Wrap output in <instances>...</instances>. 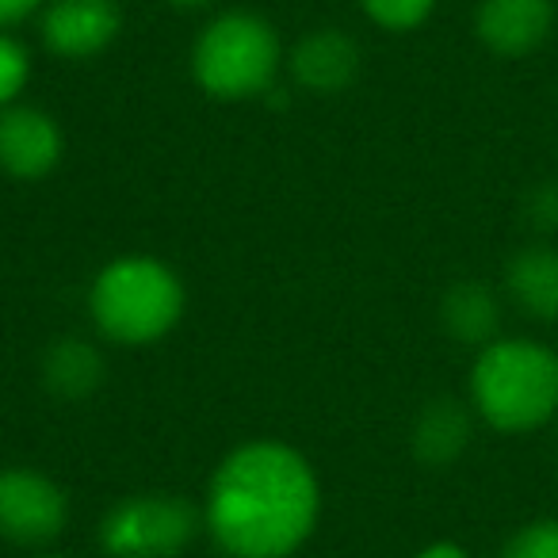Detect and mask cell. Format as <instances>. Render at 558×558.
<instances>
[{
    "instance_id": "1",
    "label": "cell",
    "mask_w": 558,
    "mask_h": 558,
    "mask_svg": "<svg viewBox=\"0 0 558 558\" xmlns=\"http://www.w3.org/2000/svg\"><path fill=\"white\" fill-rule=\"evenodd\" d=\"M203 527L230 558H291L322 517V482L311 459L283 440H248L215 466Z\"/></svg>"
},
{
    "instance_id": "2",
    "label": "cell",
    "mask_w": 558,
    "mask_h": 558,
    "mask_svg": "<svg viewBox=\"0 0 558 558\" xmlns=\"http://www.w3.org/2000/svg\"><path fill=\"white\" fill-rule=\"evenodd\" d=\"M187 306L184 279L172 264L149 253L108 260L88 288V318L96 333L123 349L157 344L180 326Z\"/></svg>"
},
{
    "instance_id": "3",
    "label": "cell",
    "mask_w": 558,
    "mask_h": 558,
    "mask_svg": "<svg viewBox=\"0 0 558 558\" xmlns=\"http://www.w3.org/2000/svg\"><path fill=\"white\" fill-rule=\"evenodd\" d=\"M471 410L505 436L543 428L558 413V352L527 337H497L474 356Z\"/></svg>"
},
{
    "instance_id": "4",
    "label": "cell",
    "mask_w": 558,
    "mask_h": 558,
    "mask_svg": "<svg viewBox=\"0 0 558 558\" xmlns=\"http://www.w3.org/2000/svg\"><path fill=\"white\" fill-rule=\"evenodd\" d=\"M283 43L264 16L245 9L218 12L192 43V81L218 104L264 96L283 70Z\"/></svg>"
},
{
    "instance_id": "5",
    "label": "cell",
    "mask_w": 558,
    "mask_h": 558,
    "mask_svg": "<svg viewBox=\"0 0 558 558\" xmlns=\"http://www.w3.org/2000/svg\"><path fill=\"white\" fill-rule=\"evenodd\" d=\"M203 527V509L169 489H142L116 501L100 520L108 558H177Z\"/></svg>"
},
{
    "instance_id": "6",
    "label": "cell",
    "mask_w": 558,
    "mask_h": 558,
    "mask_svg": "<svg viewBox=\"0 0 558 558\" xmlns=\"http://www.w3.org/2000/svg\"><path fill=\"white\" fill-rule=\"evenodd\" d=\"M70 527V494L35 466H0V539L47 547Z\"/></svg>"
},
{
    "instance_id": "7",
    "label": "cell",
    "mask_w": 558,
    "mask_h": 558,
    "mask_svg": "<svg viewBox=\"0 0 558 558\" xmlns=\"http://www.w3.org/2000/svg\"><path fill=\"white\" fill-rule=\"evenodd\" d=\"M123 32L119 0H47L39 12L43 47L65 62H88L104 54Z\"/></svg>"
},
{
    "instance_id": "8",
    "label": "cell",
    "mask_w": 558,
    "mask_h": 558,
    "mask_svg": "<svg viewBox=\"0 0 558 558\" xmlns=\"http://www.w3.org/2000/svg\"><path fill=\"white\" fill-rule=\"evenodd\" d=\"M65 134L50 111L35 104L0 108V172L12 180H43L62 165Z\"/></svg>"
},
{
    "instance_id": "9",
    "label": "cell",
    "mask_w": 558,
    "mask_h": 558,
    "mask_svg": "<svg viewBox=\"0 0 558 558\" xmlns=\"http://www.w3.org/2000/svg\"><path fill=\"white\" fill-rule=\"evenodd\" d=\"M360 65H364L360 43L341 27H314L283 58L288 77L314 96H337L352 88V81L360 77Z\"/></svg>"
},
{
    "instance_id": "10",
    "label": "cell",
    "mask_w": 558,
    "mask_h": 558,
    "mask_svg": "<svg viewBox=\"0 0 558 558\" xmlns=\"http://www.w3.org/2000/svg\"><path fill=\"white\" fill-rule=\"evenodd\" d=\"M555 32V0H482L474 35L497 58H524Z\"/></svg>"
},
{
    "instance_id": "11",
    "label": "cell",
    "mask_w": 558,
    "mask_h": 558,
    "mask_svg": "<svg viewBox=\"0 0 558 558\" xmlns=\"http://www.w3.org/2000/svg\"><path fill=\"white\" fill-rule=\"evenodd\" d=\"M474 417H478V413L466 402H459V398L440 395V398H433V402H425L410 425L413 459H417L421 466H428V471H448V466H456L474 440Z\"/></svg>"
},
{
    "instance_id": "12",
    "label": "cell",
    "mask_w": 558,
    "mask_h": 558,
    "mask_svg": "<svg viewBox=\"0 0 558 558\" xmlns=\"http://www.w3.org/2000/svg\"><path fill=\"white\" fill-rule=\"evenodd\" d=\"M43 390L58 402H88L108 379L104 352L85 337H58L47 344L39 364Z\"/></svg>"
},
{
    "instance_id": "13",
    "label": "cell",
    "mask_w": 558,
    "mask_h": 558,
    "mask_svg": "<svg viewBox=\"0 0 558 558\" xmlns=\"http://www.w3.org/2000/svg\"><path fill=\"white\" fill-rule=\"evenodd\" d=\"M440 326L456 344L482 352L501 333V299L482 279H459L440 299Z\"/></svg>"
},
{
    "instance_id": "14",
    "label": "cell",
    "mask_w": 558,
    "mask_h": 558,
    "mask_svg": "<svg viewBox=\"0 0 558 558\" xmlns=\"http://www.w3.org/2000/svg\"><path fill=\"white\" fill-rule=\"evenodd\" d=\"M505 291L535 322H558V248L527 245L505 264Z\"/></svg>"
},
{
    "instance_id": "15",
    "label": "cell",
    "mask_w": 558,
    "mask_h": 558,
    "mask_svg": "<svg viewBox=\"0 0 558 558\" xmlns=\"http://www.w3.org/2000/svg\"><path fill=\"white\" fill-rule=\"evenodd\" d=\"M364 16L383 32H417L428 16L436 12V0H360Z\"/></svg>"
},
{
    "instance_id": "16",
    "label": "cell",
    "mask_w": 558,
    "mask_h": 558,
    "mask_svg": "<svg viewBox=\"0 0 558 558\" xmlns=\"http://www.w3.org/2000/svg\"><path fill=\"white\" fill-rule=\"evenodd\" d=\"M32 81V54L16 35L0 32V108H12Z\"/></svg>"
},
{
    "instance_id": "17",
    "label": "cell",
    "mask_w": 558,
    "mask_h": 558,
    "mask_svg": "<svg viewBox=\"0 0 558 558\" xmlns=\"http://www.w3.org/2000/svg\"><path fill=\"white\" fill-rule=\"evenodd\" d=\"M497 558H558V517H539L517 527Z\"/></svg>"
},
{
    "instance_id": "18",
    "label": "cell",
    "mask_w": 558,
    "mask_h": 558,
    "mask_svg": "<svg viewBox=\"0 0 558 558\" xmlns=\"http://www.w3.org/2000/svg\"><path fill=\"white\" fill-rule=\"evenodd\" d=\"M524 218L539 233H558V177L539 180L532 192L524 195Z\"/></svg>"
},
{
    "instance_id": "19",
    "label": "cell",
    "mask_w": 558,
    "mask_h": 558,
    "mask_svg": "<svg viewBox=\"0 0 558 558\" xmlns=\"http://www.w3.org/2000/svg\"><path fill=\"white\" fill-rule=\"evenodd\" d=\"M43 4H47V0H0V32H9V27L32 20L35 12H43Z\"/></svg>"
},
{
    "instance_id": "20",
    "label": "cell",
    "mask_w": 558,
    "mask_h": 558,
    "mask_svg": "<svg viewBox=\"0 0 558 558\" xmlns=\"http://www.w3.org/2000/svg\"><path fill=\"white\" fill-rule=\"evenodd\" d=\"M413 558H471V550L463 547V543H451V539H436L428 543V547H421Z\"/></svg>"
},
{
    "instance_id": "21",
    "label": "cell",
    "mask_w": 558,
    "mask_h": 558,
    "mask_svg": "<svg viewBox=\"0 0 558 558\" xmlns=\"http://www.w3.org/2000/svg\"><path fill=\"white\" fill-rule=\"evenodd\" d=\"M169 4H180V9H199V4H210V0H169Z\"/></svg>"
},
{
    "instance_id": "22",
    "label": "cell",
    "mask_w": 558,
    "mask_h": 558,
    "mask_svg": "<svg viewBox=\"0 0 558 558\" xmlns=\"http://www.w3.org/2000/svg\"><path fill=\"white\" fill-rule=\"evenodd\" d=\"M35 558H73V555H35Z\"/></svg>"
}]
</instances>
